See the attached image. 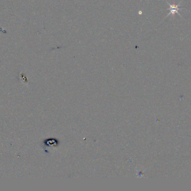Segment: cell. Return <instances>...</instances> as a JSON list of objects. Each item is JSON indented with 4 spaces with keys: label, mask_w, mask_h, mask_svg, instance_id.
Returning a JSON list of instances; mask_svg holds the SVG:
<instances>
[{
    "label": "cell",
    "mask_w": 191,
    "mask_h": 191,
    "mask_svg": "<svg viewBox=\"0 0 191 191\" xmlns=\"http://www.w3.org/2000/svg\"><path fill=\"white\" fill-rule=\"evenodd\" d=\"M182 1H181V2L178 5H175L174 3L173 4V5H171L169 2H167V3H168V6L169 7V8L168 9V10H169V12L168 13V14L167 15V16L165 18L168 17V16L171 15L174 16L175 14H178L180 16H181L179 11L182 10V9H184L183 8H181L180 7V6H181L180 5H181V3H182Z\"/></svg>",
    "instance_id": "6da1fadb"
}]
</instances>
